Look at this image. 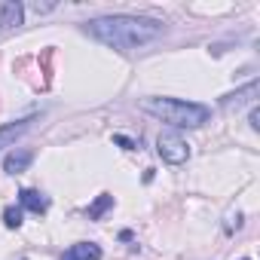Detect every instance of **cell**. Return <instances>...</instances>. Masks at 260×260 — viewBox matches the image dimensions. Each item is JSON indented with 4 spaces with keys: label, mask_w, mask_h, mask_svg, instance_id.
Segmentation results:
<instances>
[{
    "label": "cell",
    "mask_w": 260,
    "mask_h": 260,
    "mask_svg": "<svg viewBox=\"0 0 260 260\" xmlns=\"http://www.w3.org/2000/svg\"><path fill=\"white\" fill-rule=\"evenodd\" d=\"M31 162H34V153L25 150V147H16V150L4 159V172H7V175H22V172H28Z\"/></svg>",
    "instance_id": "5b68a950"
},
{
    "label": "cell",
    "mask_w": 260,
    "mask_h": 260,
    "mask_svg": "<svg viewBox=\"0 0 260 260\" xmlns=\"http://www.w3.org/2000/svg\"><path fill=\"white\" fill-rule=\"evenodd\" d=\"M242 260H248V257H242Z\"/></svg>",
    "instance_id": "5bb4252c"
},
{
    "label": "cell",
    "mask_w": 260,
    "mask_h": 260,
    "mask_svg": "<svg viewBox=\"0 0 260 260\" xmlns=\"http://www.w3.org/2000/svg\"><path fill=\"white\" fill-rule=\"evenodd\" d=\"M31 122H34V116H25V119H16V122H7V125H0V150H7V147H13L28 128H31Z\"/></svg>",
    "instance_id": "277c9868"
},
{
    "label": "cell",
    "mask_w": 260,
    "mask_h": 260,
    "mask_svg": "<svg viewBox=\"0 0 260 260\" xmlns=\"http://www.w3.org/2000/svg\"><path fill=\"white\" fill-rule=\"evenodd\" d=\"M251 128H260V110L257 107L251 110Z\"/></svg>",
    "instance_id": "7c38bea8"
},
{
    "label": "cell",
    "mask_w": 260,
    "mask_h": 260,
    "mask_svg": "<svg viewBox=\"0 0 260 260\" xmlns=\"http://www.w3.org/2000/svg\"><path fill=\"white\" fill-rule=\"evenodd\" d=\"M141 110L153 113L156 119L175 125V128H199L208 122V107L196 104V101H184V98H144Z\"/></svg>",
    "instance_id": "7a4b0ae2"
},
{
    "label": "cell",
    "mask_w": 260,
    "mask_h": 260,
    "mask_svg": "<svg viewBox=\"0 0 260 260\" xmlns=\"http://www.w3.org/2000/svg\"><path fill=\"white\" fill-rule=\"evenodd\" d=\"M86 34L95 37L104 46H113L119 52L144 46L162 34V22L144 19V16H101L86 22Z\"/></svg>",
    "instance_id": "6da1fadb"
},
{
    "label": "cell",
    "mask_w": 260,
    "mask_h": 260,
    "mask_svg": "<svg viewBox=\"0 0 260 260\" xmlns=\"http://www.w3.org/2000/svg\"><path fill=\"white\" fill-rule=\"evenodd\" d=\"M116 144H122L125 150H135V144H132V141H128V138H119V135H116Z\"/></svg>",
    "instance_id": "4fadbf2b"
},
{
    "label": "cell",
    "mask_w": 260,
    "mask_h": 260,
    "mask_svg": "<svg viewBox=\"0 0 260 260\" xmlns=\"http://www.w3.org/2000/svg\"><path fill=\"white\" fill-rule=\"evenodd\" d=\"M4 223H7L10 230H19V226H22V208H19V205H7V208H4Z\"/></svg>",
    "instance_id": "8fae6325"
},
{
    "label": "cell",
    "mask_w": 260,
    "mask_h": 260,
    "mask_svg": "<svg viewBox=\"0 0 260 260\" xmlns=\"http://www.w3.org/2000/svg\"><path fill=\"white\" fill-rule=\"evenodd\" d=\"M156 150H159L162 162H169V166H181V162H187V156H190V144H187L178 132H159Z\"/></svg>",
    "instance_id": "3957f363"
},
{
    "label": "cell",
    "mask_w": 260,
    "mask_h": 260,
    "mask_svg": "<svg viewBox=\"0 0 260 260\" xmlns=\"http://www.w3.org/2000/svg\"><path fill=\"white\" fill-rule=\"evenodd\" d=\"M61 260H101V248L95 242H77L61 254Z\"/></svg>",
    "instance_id": "52a82bcc"
},
{
    "label": "cell",
    "mask_w": 260,
    "mask_h": 260,
    "mask_svg": "<svg viewBox=\"0 0 260 260\" xmlns=\"http://www.w3.org/2000/svg\"><path fill=\"white\" fill-rule=\"evenodd\" d=\"M110 205H113V196H110V193H101V196L89 205V217H92V220H98V217H101Z\"/></svg>",
    "instance_id": "30bf717a"
},
{
    "label": "cell",
    "mask_w": 260,
    "mask_h": 260,
    "mask_svg": "<svg viewBox=\"0 0 260 260\" xmlns=\"http://www.w3.org/2000/svg\"><path fill=\"white\" fill-rule=\"evenodd\" d=\"M251 95H257V83H248V86H245V89H239L236 95H223V101H220V104H223V107H242Z\"/></svg>",
    "instance_id": "9c48e42d"
},
{
    "label": "cell",
    "mask_w": 260,
    "mask_h": 260,
    "mask_svg": "<svg viewBox=\"0 0 260 260\" xmlns=\"http://www.w3.org/2000/svg\"><path fill=\"white\" fill-rule=\"evenodd\" d=\"M22 19H25V7L19 4V0H7V4L0 7V28L13 31V28L22 25Z\"/></svg>",
    "instance_id": "8992f818"
},
{
    "label": "cell",
    "mask_w": 260,
    "mask_h": 260,
    "mask_svg": "<svg viewBox=\"0 0 260 260\" xmlns=\"http://www.w3.org/2000/svg\"><path fill=\"white\" fill-rule=\"evenodd\" d=\"M19 208H28V211H34V214H46L49 199L40 196L37 190H22V193H19Z\"/></svg>",
    "instance_id": "ba28073f"
}]
</instances>
